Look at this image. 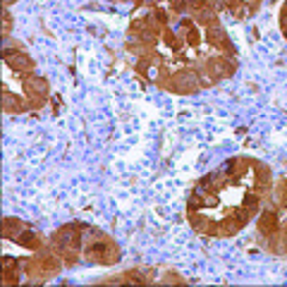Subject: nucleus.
Masks as SVG:
<instances>
[{
  "label": "nucleus",
  "instance_id": "nucleus-2",
  "mask_svg": "<svg viewBox=\"0 0 287 287\" xmlns=\"http://www.w3.org/2000/svg\"><path fill=\"white\" fill-rule=\"evenodd\" d=\"M7 60H10V65H14L17 69H31V60H29V55H24V53L7 55Z\"/></svg>",
  "mask_w": 287,
  "mask_h": 287
},
{
  "label": "nucleus",
  "instance_id": "nucleus-1",
  "mask_svg": "<svg viewBox=\"0 0 287 287\" xmlns=\"http://www.w3.org/2000/svg\"><path fill=\"white\" fill-rule=\"evenodd\" d=\"M259 230L263 237L278 234V216H275L273 208H266V211H263V216L259 218Z\"/></svg>",
  "mask_w": 287,
  "mask_h": 287
}]
</instances>
